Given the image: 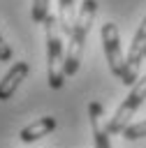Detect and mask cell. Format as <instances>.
Wrapping results in <instances>:
<instances>
[{
  "mask_svg": "<svg viewBox=\"0 0 146 148\" xmlns=\"http://www.w3.org/2000/svg\"><path fill=\"white\" fill-rule=\"evenodd\" d=\"M0 60H2V62L12 60V46L2 39V35H0Z\"/></svg>",
  "mask_w": 146,
  "mask_h": 148,
  "instance_id": "obj_12",
  "label": "cell"
},
{
  "mask_svg": "<svg viewBox=\"0 0 146 148\" xmlns=\"http://www.w3.org/2000/svg\"><path fill=\"white\" fill-rule=\"evenodd\" d=\"M95 12H97V2L95 0H83L81 2V9L76 14V21H74L72 35H70V46H67V53H65V76H74L79 72V65H81V58H83L86 37H88V30L93 25Z\"/></svg>",
  "mask_w": 146,
  "mask_h": 148,
  "instance_id": "obj_1",
  "label": "cell"
},
{
  "mask_svg": "<svg viewBox=\"0 0 146 148\" xmlns=\"http://www.w3.org/2000/svg\"><path fill=\"white\" fill-rule=\"evenodd\" d=\"M46 32V79L49 88L58 90L65 83V53H63V30L58 16L49 14L44 21Z\"/></svg>",
  "mask_w": 146,
  "mask_h": 148,
  "instance_id": "obj_2",
  "label": "cell"
},
{
  "mask_svg": "<svg viewBox=\"0 0 146 148\" xmlns=\"http://www.w3.org/2000/svg\"><path fill=\"white\" fill-rule=\"evenodd\" d=\"M53 130H56V118H53V116H42V118H37L35 123L25 125V127L19 132V139H21L23 143H32V141L51 134Z\"/></svg>",
  "mask_w": 146,
  "mask_h": 148,
  "instance_id": "obj_8",
  "label": "cell"
},
{
  "mask_svg": "<svg viewBox=\"0 0 146 148\" xmlns=\"http://www.w3.org/2000/svg\"><path fill=\"white\" fill-rule=\"evenodd\" d=\"M144 58H146V49H144Z\"/></svg>",
  "mask_w": 146,
  "mask_h": 148,
  "instance_id": "obj_13",
  "label": "cell"
},
{
  "mask_svg": "<svg viewBox=\"0 0 146 148\" xmlns=\"http://www.w3.org/2000/svg\"><path fill=\"white\" fill-rule=\"evenodd\" d=\"M144 99H146V76H141V79L132 86V90L127 92V97L123 99V104L116 109V113H114L111 120L107 123L109 134H123V130L130 125L132 116L137 113V109L141 106Z\"/></svg>",
  "mask_w": 146,
  "mask_h": 148,
  "instance_id": "obj_3",
  "label": "cell"
},
{
  "mask_svg": "<svg viewBox=\"0 0 146 148\" xmlns=\"http://www.w3.org/2000/svg\"><path fill=\"white\" fill-rule=\"evenodd\" d=\"M88 116H90V132H93V141H95V148H111V141H109V130H107V123H104V109L100 102H90L88 104Z\"/></svg>",
  "mask_w": 146,
  "mask_h": 148,
  "instance_id": "obj_6",
  "label": "cell"
},
{
  "mask_svg": "<svg viewBox=\"0 0 146 148\" xmlns=\"http://www.w3.org/2000/svg\"><path fill=\"white\" fill-rule=\"evenodd\" d=\"M144 49H146V16L139 23V28L134 32V39L130 44L127 58H125V76H123L125 86H134L139 81V67H141V60H144Z\"/></svg>",
  "mask_w": 146,
  "mask_h": 148,
  "instance_id": "obj_5",
  "label": "cell"
},
{
  "mask_svg": "<svg viewBox=\"0 0 146 148\" xmlns=\"http://www.w3.org/2000/svg\"><path fill=\"white\" fill-rule=\"evenodd\" d=\"M28 72H30V65H28L25 60H19V62H14V65L9 67V72L0 79V102L9 99V97L16 92V88H19L21 81L28 76Z\"/></svg>",
  "mask_w": 146,
  "mask_h": 148,
  "instance_id": "obj_7",
  "label": "cell"
},
{
  "mask_svg": "<svg viewBox=\"0 0 146 148\" xmlns=\"http://www.w3.org/2000/svg\"><path fill=\"white\" fill-rule=\"evenodd\" d=\"M58 21H60V30L65 35H72L76 14H74V0H58Z\"/></svg>",
  "mask_w": 146,
  "mask_h": 148,
  "instance_id": "obj_9",
  "label": "cell"
},
{
  "mask_svg": "<svg viewBox=\"0 0 146 148\" xmlns=\"http://www.w3.org/2000/svg\"><path fill=\"white\" fill-rule=\"evenodd\" d=\"M49 2L51 0H32V9H30V16L35 23H44L46 16H49Z\"/></svg>",
  "mask_w": 146,
  "mask_h": 148,
  "instance_id": "obj_10",
  "label": "cell"
},
{
  "mask_svg": "<svg viewBox=\"0 0 146 148\" xmlns=\"http://www.w3.org/2000/svg\"><path fill=\"white\" fill-rule=\"evenodd\" d=\"M102 49H104V56H107V62H109V69L114 76H118L123 81L125 76V56H123V49H121V37H118V28L116 23H104L102 30Z\"/></svg>",
  "mask_w": 146,
  "mask_h": 148,
  "instance_id": "obj_4",
  "label": "cell"
},
{
  "mask_svg": "<svg viewBox=\"0 0 146 148\" xmlns=\"http://www.w3.org/2000/svg\"><path fill=\"white\" fill-rule=\"evenodd\" d=\"M123 136H125L127 141H134V139H141V136H146V120L130 123V125L123 130Z\"/></svg>",
  "mask_w": 146,
  "mask_h": 148,
  "instance_id": "obj_11",
  "label": "cell"
}]
</instances>
